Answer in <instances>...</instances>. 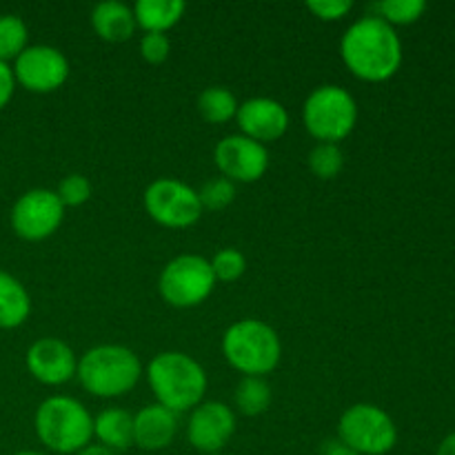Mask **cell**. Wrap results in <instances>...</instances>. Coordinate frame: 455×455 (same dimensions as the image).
<instances>
[{
  "instance_id": "cell-1",
  "label": "cell",
  "mask_w": 455,
  "mask_h": 455,
  "mask_svg": "<svg viewBox=\"0 0 455 455\" xmlns=\"http://www.w3.org/2000/svg\"><path fill=\"white\" fill-rule=\"evenodd\" d=\"M340 56L347 69L364 83H385L403 62V43L382 18H358L347 27L340 40Z\"/></svg>"
},
{
  "instance_id": "cell-2",
  "label": "cell",
  "mask_w": 455,
  "mask_h": 455,
  "mask_svg": "<svg viewBox=\"0 0 455 455\" xmlns=\"http://www.w3.org/2000/svg\"><path fill=\"white\" fill-rule=\"evenodd\" d=\"M145 376L156 404L176 416L194 411L207 391V373L203 364L182 351H163L151 358Z\"/></svg>"
},
{
  "instance_id": "cell-3",
  "label": "cell",
  "mask_w": 455,
  "mask_h": 455,
  "mask_svg": "<svg viewBox=\"0 0 455 455\" xmlns=\"http://www.w3.org/2000/svg\"><path fill=\"white\" fill-rule=\"evenodd\" d=\"M34 429L52 453L76 455L92 444L93 418L80 400L52 395L36 409Z\"/></svg>"
},
{
  "instance_id": "cell-4",
  "label": "cell",
  "mask_w": 455,
  "mask_h": 455,
  "mask_svg": "<svg viewBox=\"0 0 455 455\" xmlns=\"http://www.w3.org/2000/svg\"><path fill=\"white\" fill-rule=\"evenodd\" d=\"M142 364L129 347L98 345L78 360L76 378L96 398H120L138 385Z\"/></svg>"
},
{
  "instance_id": "cell-5",
  "label": "cell",
  "mask_w": 455,
  "mask_h": 455,
  "mask_svg": "<svg viewBox=\"0 0 455 455\" xmlns=\"http://www.w3.org/2000/svg\"><path fill=\"white\" fill-rule=\"evenodd\" d=\"M222 355L243 376L265 378L283 358V342L271 324L244 318L231 324L222 336Z\"/></svg>"
},
{
  "instance_id": "cell-6",
  "label": "cell",
  "mask_w": 455,
  "mask_h": 455,
  "mask_svg": "<svg viewBox=\"0 0 455 455\" xmlns=\"http://www.w3.org/2000/svg\"><path fill=\"white\" fill-rule=\"evenodd\" d=\"M302 123L318 142L338 145L358 123V102L340 84H320L302 105Z\"/></svg>"
},
{
  "instance_id": "cell-7",
  "label": "cell",
  "mask_w": 455,
  "mask_h": 455,
  "mask_svg": "<svg viewBox=\"0 0 455 455\" xmlns=\"http://www.w3.org/2000/svg\"><path fill=\"white\" fill-rule=\"evenodd\" d=\"M216 289L212 262L198 253H182L164 265L158 280V291L167 305L191 309L207 300Z\"/></svg>"
},
{
  "instance_id": "cell-8",
  "label": "cell",
  "mask_w": 455,
  "mask_h": 455,
  "mask_svg": "<svg viewBox=\"0 0 455 455\" xmlns=\"http://www.w3.org/2000/svg\"><path fill=\"white\" fill-rule=\"evenodd\" d=\"M338 440L360 455H385L398 443V429L380 407L358 403L338 420Z\"/></svg>"
},
{
  "instance_id": "cell-9",
  "label": "cell",
  "mask_w": 455,
  "mask_h": 455,
  "mask_svg": "<svg viewBox=\"0 0 455 455\" xmlns=\"http://www.w3.org/2000/svg\"><path fill=\"white\" fill-rule=\"evenodd\" d=\"M142 203L151 220L167 229L194 227L204 212L198 191L176 178H158L151 182L145 189Z\"/></svg>"
},
{
  "instance_id": "cell-10",
  "label": "cell",
  "mask_w": 455,
  "mask_h": 455,
  "mask_svg": "<svg viewBox=\"0 0 455 455\" xmlns=\"http://www.w3.org/2000/svg\"><path fill=\"white\" fill-rule=\"evenodd\" d=\"M65 218V204L52 189H29L13 203L12 229L18 238L40 243L58 231Z\"/></svg>"
},
{
  "instance_id": "cell-11",
  "label": "cell",
  "mask_w": 455,
  "mask_h": 455,
  "mask_svg": "<svg viewBox=\"0 0 455 455\" xmlns=\"http://www.w3.org/2000/svg\"><path fill=\"white\" fill-rule=\"evenodd\" d=\"M13 78L27 92L52 93L69 78V60L65 53L49 44H31L13 60Z\"/></svg>"
},
{
  "instance_id": "cell-12",
  "label": "cell",
  "mask_w": 455,
  "mask_h": 455,
  "mask_svg": "<svg viewBox=\"0 0 455 455\" xmlns=\"http://www.w3.org/2000/svg\"><path fill=\"white\" fill-rule=\"evenodd\" d=\"M216 167L220 169L222 178L235 182H256L269 169V151L265 145L234 133V136L222 138L213 151Z\"/></svg>"
},
{
  "instance_id": "cell-13",
  "label": "cell",
  "mask_w": 455,
  "mask_h": 455,
  "mask_svg": "<svg viewBox=\"0 0 455 455\" xmlns=\"http://www.w3.org/2000/svg\"><path fill=\"white\" fill-rule=\"evenodd\" d=\"M235 434V413L225 403L209 400L191 411L187 422V440L203 455L220 453Z\"/></svg>"
},
{
  "instance_id": "cell-14",
  "label": "cell",
  "mask_w": 455,
  "mask_h": 455,
  "mask_svg": "<svg viewBox=\"0 0 455 455\" xmlns=\"http://www.w3.org/2000/svg\"><path fill=\"white\" fill-rule=\"evenodd\" d=\"M27 371L38 382L47 387H60L76 378L78 358L74 349L60 338H38L34 345L27 349L25 355Z\"/></svg>"
},
{
  "instance_id": "cell-15",
  "label": "cell",
  "mask_w": 455,
  "mask_h": 455,
  "mask_svg": "<svg viewBox=\"0 0 455 455\" xmlns=\"http://www.w3.org/2000/svg\"><path fill=\"white\" fill-rule=\"evenodd\" d=\"M235 123H238L243 136L265 145V142L280 140L287 133L289 111L283 102L274 100V98H249V100L240 102Z\"/></svg>"
},
{
  "instance_id": "cell-16",
  "label": "cell",
  "mask_w": 455,
  "mask_h": 455,
  "mask_svg": "<svg viewBox=\"0 0 455 455\" xmlns=\"http://www.w3.org/2000/svg\"><path fill=\"white\" fill-rule=\"evenodd\" d=\"M178 434V418L160 404H147L133 416V444L145 451H163Z\"/></svg>"
},
{
  "instance_id": "cell-17",
  "label": "cell",
  "mask_w": 455,
  "mask_h": 455,
  "mask_svg": "<svg viewBox=\"0 0 455 455\" xmlns=\"http://www.w3.org/2000/svg\"><path fill=\"white\" fill-rule=\"evenodd\" d=\"M92 27L105 43H124L136 31V18L129 4L118 0H105L92 9Z\"/></svg>"
},
{
  "instance_id": "cell-18",
  "label": "cell",
  "mask_w": 455,
  "mask_h": 455,
  "mask_svg": "<svg viewBox=\"0 0 455 455\" xmlns=\"http://www.w3.org/2000/svg\"><path fill=\"white\" fill-rule=\"evenodd\" d=\"M93 438L109 451H127L133 444V416L120 407H109L93 418Z\"/></svg>"
},
{
  "instance_id": "cell-19",
  "label": "cell",
  "mask_w": 455,
  "mask_h": 455,
  "mask_svg": "<svg viewBox=\"0 0 455 455\" xmlns=\"http://www.w3.org/2000/svg\"><path fill=\"white\" fill-rule=\"evenodd\" d=\"M132 9L136 27L145 34H167L185 16L187 4L182 0H138Z\"/></svg>"
},
{
  "instance_id": "cell-20",
  "label": "cell",
  "mask_w": 455,
  "mask_h": 455,
  "mask_svg": "<svg viewBox=\"0 0 455 455\" xmlns=\"http://www.w3.org/2000/svg\"><path fill=\"white\" fill-rule=\"evenodd\" d=\"M31 314V298L25 284L0 271V329H18Z\"/></svg>"
},
{
  "instance_id": "cell-21",
  "label": "cell",
  "mask_w": 455,
  "mask_h": 455,
  "mask_svg": "<svg viewBox=\"0 0 455 455\" xmlns=\"http://www.w3.org/2000/svg\"><path fill=\"white\" fill-rule=\"evenodd\" d=\"M238 98L227 87H207L198 96V111L212 124H225L238 114Z\"/></svg>"
},
{
  "instance_id": "cell-22",
  "label": "cell",
  "mask_w": 455,
  "mask_h": 455,
  "mask_svg": "<svg viewBox=\"0 0 455 455\" xmlns=\"http://www.w3.org/2000/svg\"><path fill=\"white\" fill-rule=\"evenodd\" d=\"M235 407L243 416L256 418L262 416L271 407V387L265 378L243 376L235 387Z\"/></svg>"
},
{
  "instance_id": "cell-23",
  "label": "cell",
  "mask_w": 455,
  "mask_h": 455,
  "mask_svg": "<svg viewBox=\"0 0 455 455\" xmlns=\"http://www.w3.org/2000/svg\"><path fill=\"white\" fill-rule=\"evenodd\" d=\"M29 31L25 20L16 13H3L0 16V60H16L29 44Z\"/></svg>"
},
{
  "instance_id": "cell-24",
  "label": "cell",
  "mask_w": 455,
  "mask_h": 455,
  "mask_svg": "<svg viewBox=\"0 0 455 455\" xmlns=\"http://www.w3.org/2000/svg\"><path fill=\"white\" fill-rule=\"evenodd\" d=\"M307 164H309V172L315 178H320V180H333L342 172V167H345V154H342V149L338 145L318 142L309 151Z\"/></svg>"
},
{
  "instance_id": "cell-25",
  "label": "cell",
  "mask_w": 455,
  "mask_h": 455,
  "mask_svg": "<svg viewBox=\"0 0 455 455\" xmlns=\"http://www.w3.org/2000/svg\"><path fill=\"white\" fill-rule=\"evenodd\" d=\"M373 16L382 18L387 25H411L425 13V0H382L373 4Z\"/></svg>"
},
{
  "instance_id": "cell-26",
  "label": "cell",
  "mask_w": 455,
  "mask_h": 455,
  "mask_svg": "<svg viewBox=\"0 0 455 455\" xmlns=\"http://www.w3.org/2000/svg\"><path fill=\"white\" fill-rule=\"evenodd\" d=\"M209 262H212L216 283H235L247 271V258H244L243 251H238L234 247L220 249Z\"/></svg>"
},
{
  "instance_id": "cell-27",
  "label": "cell",
  "mask_w": 455,
  "mask_h": 455,
  "mask_svg": "<svg viewBox=\"0 0 455 455\" xmlns=\"http://www.w3.org/2000/svg\"><path fill=\"white\" fill-rule=\"evenodd\" d=\"M198 198L203 209L220 212V209H227L235 200V185L222 176L213 178V180L204 182L203 189L198 191Z\"/></svg>"
},
{
  "instance_id": "cell-28",
  "label": "cell",
  "mask_w": 455,
  "mask_h": 455,
  "mask_svg": "<svg viewBox=\"0 0 455 455\" xmlns=\"http://www.w3.org/2000/svg\"><path fill=\"white\" fill-rule=\"evenodd\" d=\"M56 196L60 198V203L65 204V209L80 207V204H84L92 198V182H89L83 173H69V176L60 180Z\"/></svg>"
},
{
  "instance_id": "cell-29",
  "label": "cell",
  "mask_w": 455,
  "mask_h": 455,
  "mask_svg": "<svg viewBox=\"0 0 455 455\" xmlns=\"http://www.w3.org/2000/svg\"><path fill=\"white\" fill-rule=\"evenodd\" d=\"M172 52V40L167 34H145L140 40V56L149 65H163Z\"/></svg>"
},
{
  "instance_id": "cell-30",
  "label": "cell",
  "mask_w": 455,
  "mask_h": 455,
  "mask_svg": "<svg viewBox=\"0 0 455 455\" xmlns=\"http://www.w3.org/2000/svg\"><path fill=\"white\" fill-rule=\"evenodd\" d=\"M307 9H309L315 18H320V20L331 22L342 20V18L354 9V3H351V0H309V3H307Z\"/></svg>"
},
{
  "instance_id": "cell-31",
  "label": "cell",
  "mask_w": 455,
  "mask_h": 455,
  "mask_svg": "<svg viewBox=\"0 0 455 455\" xmlns=\"http://www.w3.org/2000/svg\"><path fill=\"white\" fill-rule=\"evenodd\" d=\"M13 89H16V78H13V69L9 67V62L0 60V109L9 105L13 96Z\"/></svg>"
},
{
  "instance_id": "cell-32",
  "label": "cell",
  "mask_w": 455,
  "mask_h": 455,
  "mask_svg": "<svg viewBox=\"0 0 455 455\" xmlns=\"http://www.w3.org/2000/svg\"><path fill=\"white\" fill-rule=\"evenodd\" d=\"M320 455H360V453H355L354 449H349L338 438H329L320 444Z\"/></svg>"
},
{
  "instance_id": "cell-33",
  "label": "cell",
  "mask_w": 455,
  "mask_h": 455,
  "mask_svg": "<svg viewBox=\"0 0 455 455\" xmlns=\"http://www.w3.org/2000/svg\"><path fill=\"white\" fill-rule=\"evenodd\" d=\"M76 455H116V453L109 451V449H105L102 444H89V447H84L83 451H78Z\"/></svg>"
},
{
  "instance_id": "cell-34",
  "label": "cell",
  "mask_w": 455,
  "mask_h": 455,
  "mask_svg": "<svg viewBox=\"0 0 455 455\" xmlns=\"http://www.w3.org/2000/svg\"><path fill=\"white\" fill-rule=\"evenodd\" d=\"M438 455H455V434L447 435V438L443 440V444H440L438 449Z\"/></svg>"
},
{
  "instance_id": "cell-35",
  "label": "cell",
  "mask_w": 455,
  "mask_h": 455,
  "mask_svg": "<svg viewBox=\"0 0 455 455\" xmlns=\"http://www.w3.org/2000/svg\"><path fill=\"white\" fill-rule=\"evenodd\" d=\"M13 455H47V453H40V451H20V453H13Z\"/></svg>"
},
{
  "instance_id": "cell-36",
  "label": "cell",
  "mask_w": 455,
  "mask_h": 455,
  "mask_svg": "<svg viewBox=\"0 0 455 455\" xmlns=\"http://www.w3.org/2000/svg\"><path fill=\"white\" fill-rule=\"evenodd\" d=\"M207 455H222V453H207Z\"/></svg>"
}]
</instances>
